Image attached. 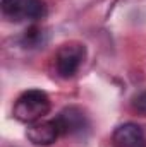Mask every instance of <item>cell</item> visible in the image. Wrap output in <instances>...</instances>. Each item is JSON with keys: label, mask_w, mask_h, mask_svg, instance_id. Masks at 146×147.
<instances>
[{"label": "cell", "mask_w": 146, "mask_h": 147, "mask_svg": "<svg viewBox=\"0 0 146 147\" xmlns=\"http://www.w3.org/2000/svg\"><path fill=\"white\" fill-rule=\"evenodd\" d=\"M50 111V98L45 91L29 89L23 92L14 105V118L23 123H35Z\"/></svg>", "instance_id": "6da1fadb"}, {"label": "cell", "mask_w": 146, "mask_h": 147, "mask_svg": "<svg viewBox=\"0 0 146 147\" xmlns=\"http://www.w3.org/2000/svg\"><path fill=\"white\" fill-rule=\"evenodd\" d=\"M86 58V46L83 43L71 41L59 48L55 55V67L62 77H72Z\"/></svg>", "instance_id": "7a4b0ae2"}, {"label": "cell", "mask_w": 146, "mask_h": 147, "mask_svg": "<svg viewBox=\"0 0 146 147\" xmlns=\"http://www.w3.org/2000/svg\"><path fill=\"white\" fill-rule=\"evenodd\" d=\"M2 12L12 21H35L45 14L43 0H2Z\"/></svg>", "instance_id": "3957f363"}, {"label": "cell", "mask_w": 146, "mask_h": 147, "mask_svg": "<svg viewBox=\"0 0 146 147\" xmlns=\"http://www.w3.org/2000/svg\"><path fill=\"white\" fill-rule=\"evenodd\" d=\"M59 125L60 135H79L89 127L88 115L79 106H67L53 118Z\"/></svg>", "instance_id": "277c9868"}, {"label": "cell", "mask_w": 146, "mask_h": 147, "mask_svg": "<svg viewBox=\"0 0 146 147\" xmlns=\"http://www.w3.org/2000/svg\"><path fill=\"white\" fill-rule=\"evenodd\" d=\"M113 147H146V125L127 121L119 125L112 135Z\"/></svg>", "instance_id": "5b68a950"}, {"label": "cell", "mask_w": 146, "mask_h": 147, "mask_svg": "<svg viewBox=\"0 0 146 147\" xmlns=\"http://www.w3.org/2000/svg\"><path fill=\"white\" fill-rule=\"evenodd\" d=\"M26 135L35 146H52L60 135V130L55 120H43L31 123L28 127Z\"/></svg>", "instance_id": "8992f818"}, {"label": "cell", "mask_w": 146, "mask_h": 147, "mask_svg": "<svg viewBox=\"0 0 146 147\" xmlns=\"http://www.w3.org/2000/svg\"><path fill=\"white\" fill-rule=\"evenodd\" d=\"M132 108L138 111L139 115L146 116V91L139 92V94L132 99Z\"/></svg>", "instance_id": "52a82bcc"}]
</instances>
